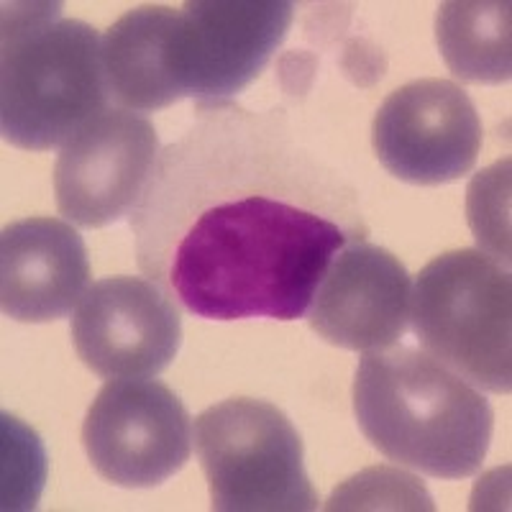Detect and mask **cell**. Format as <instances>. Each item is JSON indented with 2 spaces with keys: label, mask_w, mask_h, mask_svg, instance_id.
I'll return each mask as SVG.
<instances>
[{
  "label": "cell",
  "mask_w": 512,
  "mask_h": 512,
  "mask_svg": "<svg viewBox=\"0 0 512 512\" xmlns=\"http://www.w3.org/2000/svg\"><path fill=\"white\" fill-rule=\"evenodd\" d=\"M136 262L187 313L297 320L369 223L349 177L277 116L198 105L131 213Z\"/></svg>",
  "instance_id": "obj_1"
},
{
  "label": "cell",
  "mask_w": 512,
  "mask_h": 512,
  "mask_svg": "<svg viewBox=\"0 0 512 512\" xmlns=\"http://www.w3.org/2000/svg\"><path fill=\"white\" fill-rule=\"evenodd\" d=\"M354 415L379 454L436 479L474 477L495 431V410L477 387L408 346L364 351Z\"/></svg>",
  "instance_id": "obj_2"
},
{
  "label": "cell",
  "mask_w": 512,
  "mask_h": 512,
  "mask_svg": "<svg viewBox=\"0 0 512 512\" xmlns=\"http://www.w3.org/2000/svg\"><path fill=\"white\" fill-rule=\"evenodd\" d=\"M103 36L62 3H6L0 131L26 152H52L108 111Z\"/></svg>",
  "instance_id": "obj_3"
},
{
  "label": "cell",
  "mask_w": 512,
  "mask_h": 512,
  "mask_svg": "<svg viewBox=\"0 0 512 512\" xmlns=\"http://www.w3.org/2000/svg\"><path fill=\"white\" fill-rule=\"evenodd\" d=\"M420 346L477 390H512V280L479 249H456L420 269L410 297Z\"/></svg>",
  "instance_id": "obj_4"
},
{
  "label": "cell",
  "mask_w": 512,
  "mask_h": 512,
  "mask_svg": "<svg viewBox=\"0 0 512 512\" xmlns=\"http://www.w3.org/2000/svg\"><path fill=\"white\" fill-rule=\"evenodd\" d=\"M195 451L213 510H318L300 433L272 402L231 397L203 410L195 420Z\"/></svg>",
  "instance_id": "obj_5"
},
{
  "label": "cell",
  "mask_w": 512,
  "mask_h": 512,
  "mask_svg": "<svg viewBox=\"0 0 512 512\" xmlns=\"http://www.w3.org/2000/svg\"><path fill=\"white\" fill-rule=\"evenodd\" d=\"M295 6L285 0H190L172 36V75L182 98L231 103L287 39Z\"/></svg>",
  "instance_id": "obj_6"
},
{
  "label": "cell",
  "mask_w": 512,
  "mask_h": 512,
  "mask_svg": "<svg viewBox=\"0 0 512 512\" xmlns=\"http://www.w3.org/2000/svg\"><path fill=\"white\" fill-rule=\"evenodd\" d=\"M82 446L105 482L157 487L190 461V413L157 379H111L85 415Z\"/></svg>",
  "instance_id": "obj_7"
},
{
  "label": "cell",
  "mask_w": 512,
  "mask_h": 512,
  "mask_svg": "<svg viewBox=\"0 0 512 512\" xmlns=\"http://www.w3.org/2000/svg\"><path fill=\"white\" fill-rule=\"evenodd\" d=\"M374 154L410 185H446L469 175L482 152V121L451 80L425 77L397 88L372 123Z\"/></svg>",
  "instance_id": "obj_8"
},
{
  "label": "cell",
  "mask_w": 512,
  "mask_h": 512,
  "mask_svg": "<svg viewBox=\"0 0 512 512\" xmlns=\"http://www.w3.org/2000/svg\"><path fill=\"white\" fill-rule=\"evenodd\" d=\"M152 121L108 108L62 146L54 167V195L64 221L105 228L131 216L159 159Z\"/></svg>",
  "instance_id": "obj_9"
},
{
  "label": "cell",
  "mask_w": 512,
  "mask_h": 512,
  "mask_svg": "<svg viewBox=\"0 0 512 512\" xmlns=\"http://www.w3.org/2000/svg\"><path fill=\"white\" fill-rule=\"evenodd\" d=\"M82 364L103 379H149L175 361L182 320L175 300L144 277H105L72 315Z\"/></svg>",
  "instance_id": "obj_10"
},
{
  "label": "cell",
  "mask_w": 512,
  "mask_h": 512,
  "mask_svg": "<svg viewBox=\"0 0 512 512\" xmlns=\"http://www.w3.org/2000/svg\"><path fill=\"white\" fill-rule=\"evenodd\" d=\"M413 282L382 246L356 241L333 256L308 308V323L328 344L349 351L397 346L410 323Z\"/></svg>",
  "instance_id": "obj_11"
},
{
  "label": "cell",
  "mask_w": 512,
  "mask_h": 512,
  "mask_svg": "<svg viewBox=\"0 0 512 512\" xmlns=\"http://www.w3.org/2000/svg\"><path fill=\"white\" fill-rule=\"evenodd\" d=\"M90 262L77 228L59 218H24L0 236V308L21 323L67 318L88 292Z\"/></svg>",
  "instance_id": "obj_12"
},
{
  "label": "cell",
  "mask_w": 512,
  "mask_h": 512,
  "mask_svg": "<svg viewBox=\"0 0 512 512\" xmlns=\"http://www.w3.org/2000/svg\"><path fill=\"white\" fill-rule=\"evenodd\" d=\"M180 11L139 6L103 36V70L111 100L134 113L162 111L182 100L172 75V36Z\"/></svg>",
  "instance_id": "obj_13"
},
{
  "label": "cell",
  "mask_w": 512,
  "mask_h": 512,
  "mask_svg": "<svg viewBox=\"0 0 512 512\" xmlns=\"http://www.w3.org/2000/svg\"><path fill=\"white\" fill-rule=\"evenodd\" d=\"M507 0H448L438 6L436 39L451 75L474 85H500L512 75Z\"/></svg>",
  "instance_id": "obj_14"
},
{
  "label": "cell",
  "mask_w": 512,
  "mask_h": 512,
  "mask_svg": "<svg viewBox=\"0 0 512 512\" xmlns=\"http://www.w3.org/2000/svg\"><path fill=\"white\" fill-rule=\"evenodd\" d=\"M466 216L479 251L510 269V159L479 172L466 190Z\"/></svg>",
  "instance_id": "obj_15"
},
{
  "label": "cell",
  "mask_w": 512,
  "mask_h": 512,
  "mask_svg": "<svg viewBox=\"0 0 512 512\" xmlns=\"http://www.w3.org/2000/svg\"><path fill=\"white\" fill-rule=\"evenodd\" d=\"M326 510H433V500L413 474L372 466L341 484Z\"/></svg>",
  "instance_id": "obj_16"
},
{
  "label": "cell",
  "mask_w": 512,
  "mask_h": 512,
  "mask_svg": "<svg viewBox=\"0 0 512 512\" xmlns=\"http://www.w3.org/2000/svg\"><path fill=\"white\" fill-rule=\"evenodd\" d=\"M6 428V472H3V507L6 510H29L44 484V448L39 438L16 418L3 415Z\"/></svg>",
  "instance_id": "obj_17"
}]
</instances>
